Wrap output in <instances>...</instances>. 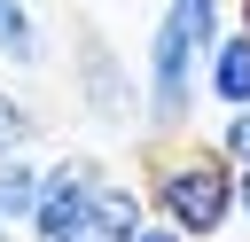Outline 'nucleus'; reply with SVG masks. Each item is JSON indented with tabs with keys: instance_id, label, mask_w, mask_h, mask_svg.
Listing matches in <instances>:
<instances>
[{
	"instance_id": "1",
	"label": "nucleus",
	"mask_w": 250,
	"mask_h": 242,
	"mask_svg": "<svg viewBox=\"0 0 250 242\" xmlns=\"http://www.w3.org/2000/svg\"><path fill=\"white\" fill-rule=\"evenodd\" d=\"M148 219H164L180 242H211L234 219V164L211 141H164L148 156V180H133Z\"/></svg>"
},
{
	"instance_id": "2",
	"label": "nucleus",
	"mask_w": 250,
	"mask_h": 242,
	"mask_svg": "<svg viewBox=\"0 0 250 242\" xmlns=\"http://www.w3.org/2000/svg\"><path fill=\"white\" fill-rule=\"evenodd\" d=\"M195 70H203V39L188 31L180 8H164L156 31H148V78H141V109L164 141H180L188 109H195Z\"/></svg>"
},
{
	"instance_id": "3",
	"label": "nucleus",
	"mask_w": 250,
	"mask_h": 242,
	"mask_svg": "<svg viewBox=\"0 0 250 242\" xmlns=\"http://www.w3.org/2000/svg\"><path fill=\"white\" fill-rule=\"evenodd\" d=\"M94 187H102V164H94V156H55V164H39V203H31L23 234H31V242H78Z\"/></svg>"
},
{
	"instance_id": "4",
	"label": "nucleus",
	"mask_w": 250,
	"mask_h": 242,
	"mask_svg": "<svg viewBox=\"0 0 250 242\" xmlns=\"http://www.w3.org/2000/svg\"><path fill=\"white\" fill-rule=\"evenodd\" d=\"M78 101H86V117H102V125H133V109H141V94H133L125 62H117L102 39H86V47H78Z\"/></svg>"
},
{
	"instance_id": "5",
	"label": "nucleus",
	"mask_w": 250,
	"mask_h": 242,
	"mask_svg": "<svg viewBox=\"0 0 250 242\" xmlns=\"http://www.w3.org/2000/svg\"><path fill=\"white\" fill-rule=\"evenodd\" d=\"M141 226H148L141 187L117 180V172H102V187H94V203H86V234H94V242H133Z\"/></svg>"
},
{
	"instance_id": "6",
	"label": "nucleus",
	"mask_w": 250,
	"mask_h": 242,
	"mask_svg": "<svg viewBox=\"0 0 250 242\" xmlns=\"http://www.w3.org/2000/svg\"><path fill=\"white\" fill-rule=\"evenodd\" d=\"M203 86L219 109H250V31H219L203 55Z\"/></svg>"
},
{
	"instance_id": "7",
	"label": "nucleus",
	"mask_w": 250,
	"mask_h": 242,
	"mask_svg": "<svg viewBox=\"0 0 250 242\" xmlns=\"http://www.w3.org/2000/svg\"><path fill=\"white\" fill-rule=\"evenodd\" d=\"M31 203H39V164H31V156H0V226L23 234Z\"/></svg>"
},
{
	"instance_id": "8",
	"label": "nucleus",
	"mask_w": 250,
	"mask_h": 242,
	"mask_svg": "<svg viewBox=\"0 0 250 242\" xmlns=\"http://www.w3.org/2000/svg\"><path fill=\"white\" fill-rule=\"evenodd\" d=\"M0 55H8L16 70H39V62H47V39H39V23H31L23 0H0Z\"/></svg>"
},
{
	"instance_id": "9",
	"label": "nucleus",
	"mask_w": 250,
	"mask_h": 242,
	"mask_svg": "<svg viewBox=\"0 0 250 242\" xmlns=\"http://www.w3.org/2000/svg\"><path fill=\"white\" fill-rule=\"evenodd\" d=\"M39 133H47V117H39L23 94H8V86H0V156H23Z\"/></svg>"
},
{
	"instance_id": "10",
	"label": "nucleus",
	"mask_w": 250,
	"mask_h": 242,
	"mask_svg": "<svg viewBox=\"0 0 250 242\" xmlns=\"http://www.w3.org/2000/svg\"><path fill=\"white\" fill-rule=\"evenodd\" d=\"M211 148L242 172V164H250V109H227V125H219V141H211Z\"/></svg>"
},
{
	"instance_id": "11",
	"label": "nucleus",
	"mask_w": 250,
	"mask_h": 242,
	"mask_svg": "<svg viewBox=\"0 0 250 242\" xmlns=\"http://www.w3.org/2000/svg\"><path fill=\"white\" fill-rule=\"evenodd\" d=\"M234 219H250V164L234 172Z\"/></svg>"
},
{
	"instance_id": "12",
	"label": "nucleus",
	"mask_w": 250,
	"mask_h": 242,
	"mask_svg": "<svg viewBox=\"0 0 250 242\" xmlns=\"http://www.w3.org/2000/svg\"><path fill=\"white\" fill-rule=\"evenodd\" d=\"M133 242H180V234H172V226H164V219H148V226H141V234H133Z\"/></svg>"
},
{
	"instance_id": "13",
	"label": "nucleus",
	"mask_w": 250,
	"mask_h": 242,
	"mask_svg": "<svg viewBox=\"0 0 250 242\" xmlns=\"http://www.w3.org/2000/svg\"><path fill=\"white\" fill-rule=\"evenodd\" d=\"M0 242H16V234H8V226H0Z\"/></svg>"
},
{
	"instance_id": "14",
	"label": "nucleus",
	"mask_w": 250,
	"mask_h": 242,
	"mask_svg": "<svg viewBox=\"0 0 250 242\" xmlns=\"http://www.w3.org/2000/svg\"><path fill=\"white\" fill-rule=\"evenodd\" d=\"M78 242H94V234H78Z\"/></svg>"
}]
</instances>
